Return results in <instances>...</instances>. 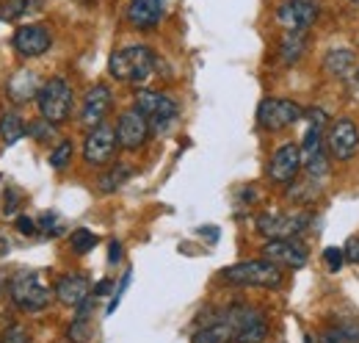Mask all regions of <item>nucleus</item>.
<instances>
[{
    "instance_id": "obj_1",
    "label": "nucleus",
    "mask_w": 359,
    "mask_h": 343,
    "mask_svg": "<svg viewBox=\"0 0 359 343\" xmlns=\"http://www.w3.org/2000/svg\"><path fill=\"white\" fill-rule=\"evenodd\" d=\"M155 64H158V58H155L152 47H147V44H128V47H119V50L111 53L108 72L119 84L138 86V84H147L152 78Z\"/></svg>"
},
{
    "instance_id": "obj_2",
    "label": "nucleus",
    "mask_w": 359,
    "mask_h": 343,
    "mask_svg": "<svg viewBox=\"0 0 359 343\" xmlns=\"http://www.w3.org/2000/svg\"><path fill=\"white\" fill-rule=\"evenodd\" d=\"M8 297L25 313H39L53 302V291L47 288L39 268H17L8 280Z\"/></svg>"
},
{
    "instance_id": "obj_3",
    "label": "nucleus",
    "mask_w": 359,
    "mask_h": 343,
    "mask_svg": "<svg viewBox=\"0 0 359 343\" xmlns=\"http://www.w3.org/2000/svg\"><path fill=\"white\" fill-rule=\"evenodd\" d=\"M229 285H243V288H279L282 285V266L271 263L266 257L257 260H241L235 266H226L222 271Z\"/></svg>"
},
{
    "instance_id": "obj_4",
    "label": "nucleus",
    "mask_w": 359,
    "mask_h": 343,
    "mask_svg": "<svg viewBox=\"0 0 359 343\" xmlns=\"http://www.w3.org/2000/svg\"><path fill=\"white\" fill-rule=\"evenodd\" d=\"M135 108L147 117L152 133H166L180 117L177 100L166 91H155V89H141L135 94Z\"/></svg>"
},
{
    "instance_id": "obj_5",
    "label": "nucleus",
    "mask_w": 359,
    "mask_h": 343,
    "mask_svg": "<svg viewBox=\"0 0 359 343\" xmlns=\"http://www.w3.org/2000/svg\"><path fill=\"white\" fill-rule=\"evenodd\" d=\"M36 103H39L42 119L53 122V125H61L72 114V86H69L67 78L55 75V78L42 84L39 94H36Z\"/></svg>"
},
{
    "instance_id": "obj_6",
    "label": "nucleus",
    "mask_w": 359,
    "mask_h": 343,
    "mask_svg": "<svg viewBox=\"0 0 359 343\" xmlns=\"http://www.w3.org/2000/svg\"><path fill=\"white\" fill-rule=\"evenodd\" d=\"M224 318L235 330V343H263L269 338V321L260 310L249 304H232L224 310Z\"/></svg>"
},
{
    "instance_id": "obj_7",
    "label": "nucleus",
    "mask_w": 359,
    "mask_h": 343,
    "mask_svg": "<svg viewBox=\"0 0 359 343\" xmlns=\"http://www.w3.org/2000/svg\"><path fill=\"white\" fill-rule=\"evenodd\" d=\"M304 119V108L293 100H282V97H266L257 105V125L269 133L293 128L296 122Z\"/></svg>"
},
{
    "instance_id": "obj_8",
    "label": "nucleus",
    "mask_w": 359,
    "mask_h": 343,
    "mask_svg": "<svg viewBox=\"0 0 359 343\" xmlns=\"http://www.w3.org/2000/svg\"><path fill=\"white\" fill-rule=\"evenodd\" d=\"M320 14L318 0H285L276 6L273 17L285 34H307Z\"/></svg>"
},
{
    "instance_id": "obj_9",
    "label": "nucleus",
    "mask_w": 359,
    "mask_h": 343,
    "mask_svg": "<svg viewBox=\"0 0 359 343\" xmlns=\"http://www.w3.org/2000/svg\"><path fill=\"white\" fill-rule=\"evenodd\" d=\"M116 150H119V141H116V130L111 125H97L89 128V136L83 141V161L89 167H108L114 164L116 158Z\"/></svg>"
},
{
    "instance_id": "obj_10",
    "label": "nucleus",
    "mask_w": 359,
    "mask_h": 343,
    "mask_svg": "<svg viewBox=\"0 0 359 343\" xmlns=\"http://www.w3.org/2000/svg\"><path fill=\"white\" fill-rule=\"evenodd\" d=\"M313 216L299 211V214H279V211H269V214L257 216V233L263 238H296L299 233L307 230V221Z\"/></svg>"
},
{
    "instance_id": "obj_11",
    "label": "nucleus",
    "mask_w": 359,
    "mask_h": 343,
    "mask_svg": "<svg viewBox=\"0 0 359 343\" xmlns=\"http://www.w3.org/2000/svg\"><path fill=\"white\" fill-rule=\"evenodd\" d=\"M302 169V147L287 141L282 147L273 150L269 161V180L273 186H290L296 180V174Z\"/></svg>"
},
{
    "instance_id": "obj_12",
    "label": "nucleus",
    "mask_w": 359,
    "mask_h": 343,
    "mask_svg": "<svg viewBox=\"0 0 359 343\" xmlns=\"http://www.w3.org/2000/svg\"><path fill=\"white\" fill-rule=\"evenodd\" d=\"M116 141H119V147L122 150H141L144 144H147V138H149V122H147V117L138 111V108H130V111H125V114H119V122H116Z\"/></svg>"
},
{
    "instance_id": "obj_13",
    "label": "nucleus",
    "mask_w": 359,
    "mask_h": 343,
    "mask_svg": "<svg viewBox=\"0 0 359 343\" xmlns=\"http://www.w3.org/2000/svg\"><path fill=\"white\" fill-rule=\"evenodd\" d=\"M263 257L285 268H304L310 260V250L299 238H271L263 247Z\"/></svg>"
},
{
    "instance_id": "obj_14",
    "label": "nucleus",
    "mask_w": 359,
    "mask_h": 343,
    "mask_svg": "<svg viewBox=\"0 0 359 343\" xmlns=\"http://www.w3.org/2000/svg\"><path fill=\"white\" fill-rule=\"evenodd\" d=\"M329 153L337 161H351L359 153V128L354 119L340 117L329 128Z\"/></svg>"
},
{
    "instance_id": "obj_15",
    "label": "nucleus",
    "mask_w": 359,
    "mask_h": 343,
    "mask_svg": "<svg viewBox=\"0 0 359 343\" xmlns=\"http://www.w3.org/2000/svg\"><path fill=\"white\" fill-rule=\"evenodd\" d=\"M323 130L318 125L307 128L304 144H302V164L313 180H323L329 174V158H326V144H323Z\"/></svg>"
},
{
    "instance_id": "obj_16",
    "label": "nucleus",
    "mask_w": 359,
    "mask_h": 343,
    "mask_svg": "<svg viewBox=\"0 0 359 343\" xmlns=\"http://www.w3.org/2000/svg\"><path fill=\"white\" fill-rule=\"evenodd\" d=\"M14 50L22 56V58H39L45 56L47 50L53 47V34L47 31L45 25L39 22H31V25H20L11 37Z\"/></svg>"
},
{
    "instance_id": "obj_17",
    "label": "nucleus",
    "mask_w": 359,
    "mask_h": 343,
    "mask_svg": "<svg viewBox=\"0 0 359 343\" xmlns=\"http://www.w3.org/2000/svg\"><path fill=\"white\" fill-rule=\"evenodd\" d=\"M114 105V94L105 84H94L83 97V108H81V125L97 128L105 122V117L111 114Z\"/></svg>"
},
{
    "instance_id": "obj_18",
    "label": "nucleus",
    "mask_w": 359,
    "mask_h": 343,
    "mask_svg": "<svg viewBox=\"0 0 359 343\" xmlns=\"http://www.w3.org/2000/svg\"><path fill=\"white\" fill-rule=\"evenodd\" d=\"M163 14H166V0H130L128 3V22L135 31L158 28Z\"/></svg>"
},
{
    "instance_id": "obj_19",
    "label": "nucleus",
    "mask_w": 359,
    "mask_h": 343,
    "mask_svg": "<svg viewBox=\"0 0 359 343\" xmlns=\"http://www.w3.org/2000/svg\"><path fill=\"white\" fill-rule=\"evenodd\" d=\"M55 299L67 307H78L81 302H86L91 297V283L86 274H64L55 280V288H53Z\"/></svg>"
},
{
    "instance_id": "obj_20",
    "label": "nucleus",
    "mask_w": 359,
    "mask_h": 343,
    "mask_svg": "<svg viewBox=\"0 0 359 343\" xmlns=\"http://www.w3.org/2000/svg\"><path fill=\"white\" fill-rule=\"evenodd\" d=\"M39 81H36V75L31 72V70H20L8 84H6V94L17 103V105H22V103H31L36 94H39Z\"/></svg>"
},
{
    "instance_id": "obj_21",
    "label": "nucleus",
    "mask_w": 359,
    "mask_h": 343,
    "mask_svg": "<svg viewBox=\"0 0 359 343\" xmlns=\"http://www.w3.org/2000/svg\"><path fill=\"white\" fill-rule=\"evenodd\" d=\"M235 341V330L229 327V321L222 316H216L213 321L202 324L194 335H191V343H232Z\"/></svg>"
},
{
    "instance_id": "obj_22",
    "label": "nucleus",
    "mask_w": 359,
    "mask_h": 343,
    "mask_svg": "<svg viewBox=\"0 0 359 343\" xmlns=\"http://www.w3.org/2000/svg\"><path fill=\"white\" fill-rule=\"evenodd\" d=\"M323 67L334 78H348L354 72V67H357V53L348 50V47H332L323 56Z\"/></svg>"
},
{
    "instance_id": "obj_23",
    "label": "nucleus",
    "mask_w": 359,
    "mask_h": 343,
    "mask_svg": "<svg viewBox=\"0 0 359 343\" xmlns=\"http://www.w3.org/2000/svg\"><path fill=\"white\" fill-rule=\"evenodd\" d=\"M91 297L78 304L75 321L67 327V341L69 343H89L91 341Z\"/></svg>"
},
{
    "instance_id": "obj_24",
    "label": "nucleus",
    "mask_w": 359,
    "mask_h": 343,
    "mask_svg": "<svg viewBox=\"0 0 359 343\" xmlns=\"http://www.w3.org/2000/svg\"><path fill=\"white\" fill-rule=\"evenodd\" d=\"M130 174H133V169H130V167L116 164V167H111L108 172H102V174H100L97 188H100L102 194H114V191H119V188H122V186L130 180Z\"/></svg>"
},
{
    "instance_id": "obj_25",
    "label": "nucleus",
    "mask_w": 359,
    "mask_h": 343,
    "mask_svg": "<svg viewBox=\"0 0 359 343\" xmlns=\"http://www.w3.org/2000/svg\"><path fill=\"white\" fill-rule=\"evenodd\" d=\"M22 136H28V125L20 119V114L6 111V114L0 117V138H3L6 144H17Z\"/></svg>"
},
{
    "instance_id": "obj_26",
    "label": "nucleus",
    "mask_w": 359,
    "mask_h": 343,
    "mask_svg": "<svg viewBox=\"0 0 359 343\" xmlns=\"http://www.w3.org/2000/svg\"><path fill=\"white\" fill-rule=\"evenodd\" d=\"M323 343H359V324L357 321H337L326 327Z\"/></svg>"
},
{
    "instance_id": "obj_27",
    "label": "nucleus",
    "mask_w": 359,
    "mask_h": 343,
    "mask_svg": "<svg viewBox=\"0 0 359 343\" xmlns=\"http://www.w3.org/2000/svg\"><path fill=\"white\" fill-rule=\"evenodd\" d=\"M307 50V37L304 34H285L282 47H279V56L285 64H296Z\"/></svg>"
},
{
    "instance_id": "obj_28",
    "label": "nucleus",
    "mask_w": 359,
    "mask_h": 343,
    "mask_svg": "<svg viewBox=\"0 0 359 343\" xmlns=\"http://www.w3.org/2000/svg\"><path fill=\"white\" fill-rule=\"evenodd\" d=\"M36 3L39 0H0V20L3 22H17L31 8H36Z\"/></svg>"
},
{
    "instance_id": "obj_29",
    "label": "nucleus",
    "mask_w": 359,
    "mask_h": 343,
    "mask_svg": "<svg viewBox=\"0 0 359 343\" xmlns=\"http://www.w3.org/2000/svg\"><path fill=\"white\" fill-rule=\"evenodd\" d=\"M97 244H100V238H97L91 230H86V227H78V230L69 235V247H72L75 255H89Z\"/></svg>"
},
{
    "instance_id": "obj_30",
    "label": "nucleus",
    "mask_w": 359,
    "mask_h": 343,
    "mask_svg": "<svg viewBox=\"0 0 359 343\" xmlns=\"http://www.w3.org/2000/svg\"><path fill=\"white\" fill-rule=\"evenodd\" d=\"M69 161H72V141H61V144L50 153V167H53V169H67Z\"/></svg>"
},
{
    "instance_id": "obj_31",
    "label": "nucleus",
    "mask_w": 359,
    "mask_h": 343,
    "mask_svg": "<svg viewBox=\"0 0 359 343\" xmlns=\"http://www.w3.org/2000/svg\"><path fill=\"white\" fill-rule=\"evenodd\" d=\"M36 227H39V233H42V235H61V233H64L61 219H58L55 214H50V211L36 219Z\"/></svg>"
},
{
    "instance_id": "obj_32",
    "label": "nucleus",
    "mask_w": 359,
    "mask_h": 343,
    "mask_svg": "<svg viewBox=\"0 0 359 343\" xmlns=\"http://www.w3.org/2000/svg\"><path fill=\"white\" fill-rule=\"evenodd\" d=\"M28 136H34L36 141H50V138H55V125L47 119H36L28 125Z\"/></svg>"
},
{
    "instance_id": "obj_33",
    "label": "nucleus",
    "mask_w": 359,
    "mask_h": 343,
    "mask_svg": "<svg viewBox=\"0 0 359 343\" xmlns=\"http://www.w3.org/2000/svg\"><path fill=\"white\" fill-rule=\"evenodd\" d=\"M130 280H133V271L128 268V271L122 274V283H119V285L114 288V294H111V304H108V310H105L108 316H111V313H114V310L119 307V302H122V297H125V291H128V285H130Z\"/></svg>"
},
{
    "instance_id": "obj_34",
    "label": "nucleus",
    "mask_w": 359,
    "mask_h": 343,
    "mask_svg": "<svg viewBox=\"0 0 359 343\" xmlns=\"http://www.w3.org/2000/svg\"><path fill=\"white\" fill-rule=\"evenodd\" d=\"M323 263H326V268L329 271H340L343 268V263H346V257H343V250H337V247H326V252H323Z\"/></svg>"
},
{
    "instance_id": "obj_35",
    "label": "nucleus",
    "mask_w": 359,
    "mask_h": 343,
    "mask_svg": "<svg viewBox=\"0 0 359 343\" xmlns=\"http://www.w3.org/2000/svg\"><path fill=\"white\" fill-rule=\"evenodd\" d=\"M14 227H17V233H20V235H36V233H39L36 219H31V216H17Z\"/></svg>"
},
{
    "instance_id": "obj_36",
    "label": "nucleus",
    "mask_w": 359,
    "mask_h": 343,
    "mask_svg": "<svg viewBox=\"0 0 359 343\" xmlns=\"http://www.w3.org/2000/svg\"><path fill=\"white\" fill-rule=\"evenodd\" d=\"M0 343H28V332H25V327H8L0 335Z\"/></svg>"
},
{
    "instance_id": "obj_37",
    "label": "nucleus",
    "mask_w": 359,
    "mask_h": 343,
    "mask_svg": "<svg viewBox=\"0 0 359 343\" xmlns=\"http://www.w3.org/2000/svg\"><path fill=\"white\" fill-rule=\"evenodd\" d=\"M3 200H6V205H3V214H6V216L17 214L20 202H17V188H14V186H8V188H6V197H3Z\"/></svg>"
},
{
    "instance_id": "obj_38",
    "label": "nucleus",
    "mask_w": 359,
    "mask_h": 343,
    "mask_svg": "<svg viewBox=\"0 0 359 343\" xmlns=\"http://www.w3.org/2000/svg\"><path fill=\"white\" fill-rule=\"evenodd\" d=\"M343 257H346L348 263H359V235H351V238L346 241V250H343Z\"/></svg>"
},
{
    "instance_id": "obj_39",
    "label": "nucleus",
    "mask_w": 359,
    "mask_h": 343,
    "mask_svg": "<svg viewBox=\"0 0 359 343\" xmlns=\"http://www.w3.org/2000/svg\"><path fill=\"white\" fill-rule=\"evenodd\" d=\"M111 291H114V283L105 277V280H100V283L91 288V297H108Z\"/></svg>"
},
{
    "instance_id": "obj_40",
    "label": "nucleus",
    "mask_w": 359,
    "mask_h": 343,
    "mask_svg": "<svg viewBox=\"0 0 359 343\" xmlns=\"http://www.w3.org/2000/svg\"><path fill=\"white\" fill-rule=\"evenodd\" d=\"M119 257H122V244L119 241H111L108 244V263L114 266V263H119Z\"/></svg>"
},
{
    "instance_id": "obj_41",
    "label": "nucleus",
    "mask_w": 359,
    "mask_h": 343,
    "mask_svg": "<svg viewBox=\"0 0 359 343\" xmlns=\"http://www.w3.org/2000/svg\"><path fill=\"white\" fill-rule=\"evenodd\" d=\"M348 3H354V6H359V0H348Z\"/></svg>"
},
{
    "instance_id": "obj_42",
    "label": "nucleus",
    "mask_w": 359,
    "mask_h": 343,
    "mask_svg": "<svg viewBox=\"0 0 359 343\" xmlns=\"http://www.w3.org/2000/svg\"><path fill=\"white\" fill-rule=\"evenodd\" d=\"M357 75H359V72H357Z\"/></svg>"
}]
</instances>
